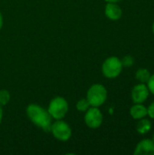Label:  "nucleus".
<instances>
[{
  "label": "nucleus",
  "mask_w": 154,
  "mask_h": 155,
  "mask_svg": "<svg viewBox=\"0 0 154 155\" xmlns=\"http://www.w3.org/2000/svg\"><path fill=\"white\" fill-rule=\"evenodd\" d=\"M28 119L38 128L45 133H49L52 126V116L46 109L36 104H31L26 107Z\"/></svg>",
  "instance_id": "obj_1"
},
{
  "label": "nucleus",
  "mask_w": 154,
  "mask_h": 155,
  "mask_svg": "<svg viewBox=\"0 0 154 155\" xmlns=\"http://www.w3.org/2000/svg\"><path fill=\"white\" fill-rule=\"evenodd\" d=\"M108 92L104 85L101 84H93L87 91L86 99L93 107L102 106L107 100Z\"/></svg>",
  "instance_id": "obj_2"
},
{
  "label": "nucleus",
  "mask_w": 154,
  "mask_h": 155,
  "mask_svg": "<svg viewBox=\"0 0 154 155\" xmlns=\"http://www.w3.org/2000/svg\"><path fill=\"white\" fill-rule=\"evenodd\" d=\"M47 111L53 119L62 120L65 117L69 111L68 102L62 96H56L54 99H52L51 102L49 103Z\"/></svg>",
  "instance_id": "obj_3"
},
{
  "label": "nucleus",
  "mask_w": 154,
  "mask_h": 155,
  "mask_svg": "<svg viewBox=\"0 0 154 155\" xmlns=\"http://www.w3.org/2000/svg\"><path fill=\"white\" fill-rule=\"evenodd\" d=\"M123 64L117 56H110L102 64V73L108 79L117 78L123 71Z\"/></svg>",
  "instance_id": "obj_4"
},
{
  "label": "nucleus",
  "mask_w": 154,
  "mask_h": 155,
  "mask_svg": "<svg viewBox=\"0 0 154 155\" xmlns=\"http://www.w3.org/2000/svg\"><path fill=\"white\" fill-rule=\"evenodd\" d=\"M50 132L56 140L61 142H67L72 137L73 134L70 125L62 120H56L53 123Z\"/></svg>",
  "instance_id": "obj_5"
},
{
  "label": "nucleus",
  "mask_w": 154,
  "mask_h": 155,
  "mask_svg": "<svg viewBox=\"0 0 154 155\" xmlns=\"http://www.w3.org/2000/svg\"><path fill=\"white\" fill-rule=\"evenodd\" d=\"M103 122V115L99 107L91 106L84 114V123L91 129H98Z\"/></svg>",
  "instance_id": "obj_6"
},
{
  "label": "nucleus",
  "mask_w": 154,
  "mask_h": 155,
  "mask_svg": "<svg viewBox=\"0 0 154 155\" xmlns=\"http://www.w3.org/2000/svg\"><path fill=\"white\" fill-rule=\"evenodd\" d=\"M149 94L150 91L147 87V84L140 83L133 86L131 93V97L134 104H143L148 99Z\"/></svg>",
  "instance_id": "obj_7"
},
{
  "label": "nucleus",
  "mask_w": 154,
  "mask_h": 155,
  "mask_svg": "<svg viewBox=\"0 0 154 155\" xmlns=\"http://www.w3.org/2000/svg\"><path fill=\"white\" fill-rule=\"evenodd\" d=\"M133 153L135 155H154V142L152 139H143L140 141Z\"/></svg>",
  "instance_id": "obj_8"
},
{
  "label": "nucleus",
  "mask_w": 154,
  "mask_h": 155,
  "mask_svg": "<svg viewBox=\"0 0 154 155\" xmlns=\"http://www.w3.org/2000/svg\"><path fill=\"white\" fill-rule=\"evenodd\" d=\"M104 14L108 19L112 21H117L121 19L123 15V10L117 3H107L104 8Z\"/></svg>",
  "instance_id": "obj_9"
},
{
  "label": "nucleus",
  "mask_w": 154,
  "mask_h": 155,
  "mask_svg": "<svg viewBox=\"0 0 154 155\" xmlns=\"http://www.w3.org/2000/svg\"><path fill=\"white\" fill-rule=\"evenodd\" d=\"M130 114L134 120H140L148 115V110L143 104H134L130 109Z\"/></svg>",
  "instance_id": "obj_10"
},
{
  "label": "nucleus",
  "mask_w": 154,
  "mask_h": 155,
  "mask_svg": "<svg viewBox=\"0 0 154 155\" xmlns=\"http://www.w3.org/2000/svg\"><path fill=\"white\" fill-rule=\"evenodd\" d=\"M152 129V122L147 118H142L138 120L137 125H136V131L140 134H148Z\"/></svg>",
  "instance_id": "obj_11"
},
{
  "label": "nucleus",
  "mask_w": 154,
  "mask_h": 155,
  "mask_svg": "<svg viewBox=\"0 0 154 155\" xmlns=\"http://www.w3.org/2000/svg\"><path fill=\"white\" fill-rule=\"evenodd\" d=\"M151 74H152L150 73V71L148 69H146V68H140L135 73V78L140 83L146 84L148 82V80L150 79Z\"/></svg>",
  "instance_id": "obj_12"
},
{
  "label": "nucleus",
  "mask_w": 154,
  "mask_h": 155,
  "mask_svg": "<svg viewBox=\"0 0 154 155\" xmlns=\"http://www.w3.org/2000/svg\"><path fill=\"white\" fill-rule=\"evenodd\" d=\"M91 107L88 100L86 98H84V99H80L77 103H76V109L77 111L79 112H82V113H85L89 108Z\"/></svg>",
  "instance_id": "obj_13"
},
{
  "label": "nucleus",
  "mask_w": 154,
  "mask_h": 155,
  "mask_svg": "<svg viewBox=\"0 0 154 155\" xmlns=\"http://www.w3.org/2000/svg\"><path fill=\"white\" fill-rule=\"evenodd\" d=\"M10 98H11V95L7 90H5V89L0 90V105L1 106L6 105L9 103Z\"/></svg>",
  "instance_id": "obj_14"
},
{
  "label": "nucleus",
  "mask_w": 154,
  "mask_h": 155,
  "mask_svg": "<svg viewBox=\"0 0 154 155\" xmlns=\"http://www.w3.org/2000/svg\"><path fill=\"white\" fill-rule=\"evenodd\" d=\"M121 61L123 67H131L134 64V59L132 55H125Z\"/></svg>",
  "instance_id": "obj_15"
},
{
  "label": "nucleus",
  "mask_w": 154,
  "mask_h": 155,
  "mask_svg": "<svg viewBox=\"0 0 154 155\" xmlns=\"http://www.w3.org/2000/svg\"><path fill=\"white\" fill-rule=\"evenodd\" d=\"M146 84H147V87H148L150 93L154 95V74H151V77L148 80V82L146 83Z\"/></svg>",
  "instance_id": "obj_16"
},
{
  "label": "nucleus",
  "mask_w": 154,
  "mask_h": 155,
  "mask_svg": "<svg viewBox=\"0 0 154 155\" xmlns=\"http://www.w3.org/2000/svg\"><path fill=\"white\" fill-rule=\"evenodd\" d=\"M147 110H148V116L151 119H153L154 120V102H152L149 105V107L147 108Z\"/></svg>",
  "instance_id": "obj_17"
},
{
  "label": "nucleus",
  "mask_w": 154,
  "mask_h": 155,
  "mask_svg": "<svg viewBox=\"0 0 154 155\" xmlns=\"http://www.w3.org/2000/svg\"><path fill=\"white\" fill-rule=\"evenodd\" d=\"M3 25H4V19H3V15H2V14L0 12V30L3 27Z\"/></svg>",
  "instance_id": "obj_18"
},
{
  "label": "nucleus",
  "mask_w": 154,
  "mask_h": 155,
  "mask_svg": "<svg viewBox=\"0 0 154 155\" xmlns=\"http://www.w3.org/2000/svg\"><path fill=\"white\" fill-rule=\"evenodd\" d=\"M104 1L107 2V3H119V2H121L123 0H104Z\"/></svg>",
  "instance_id": "obj_19"
},
{
  "label": "nucleus",
  "mask_w": 154,
  "mask_h": 155,
  "mask_svg": "<svg viewBox=\"0 0 154 155\" xmlns=\"http://www.w3.org/2000/svg\"><path fill=\"white\" fill-rule=\"evenodd\" d=\"M2 119H3V109L2 106L0 105V124L2 123Z\"/></svg>",
  "instance_id": "obj_20"
},
{
  "label": "nucleus",
  "mask_w": 154,
  "mask_h": 155,
  "mask_svg": "<svg viewBox=\"0 0 154 155\" xmlns=\"http://www.w3.org/2000/svg\"><path fill=\"white\" fill-rule=\"evenodd\" d=\"M152 32H153V34H154V22H153V24H152Z\"/></svg>",
  "instance_id": "obj_21"
},
{
  "label": "nucleus",
  "mask_w": 154,
  "mask_h": 155,
  "mask_svg": "<svg viewBox=\"0 0 154 155\" xmlns=\"http://www.w3.org/2000/svg\"><path fill=\"white\" fill-rule=\"evenodd\" d=\"M152 140L154 142V133H153V134H152Z\"/></svg>",
  "instance_id": "obj_22"
}]
</instances>
